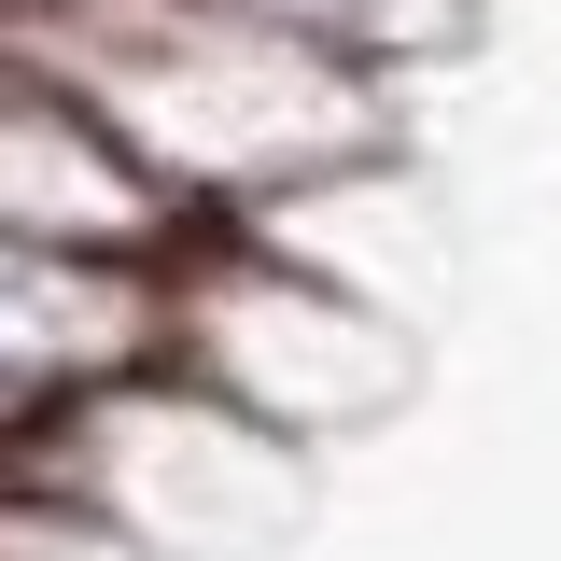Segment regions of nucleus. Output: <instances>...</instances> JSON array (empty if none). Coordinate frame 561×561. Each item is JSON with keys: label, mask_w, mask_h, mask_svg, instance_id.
<instances>
[{"label": "nucleus", "mask_w": 561, "mask_h": 561, "mask_svg": "<svg viewBox=\"0 0 561 561\" xmlns=\"http://www.w3.org/2000/svg\"><path fill=\"white\" fill-rule=\"evenodd\" d=\"M0 505H14V449H0Z\"/></svg>", "instance_id": "nucleus-5"}, {"label": "nucleus", "mask_w": 561, "mask_h": 561, "mask_svg": "<svg viewBox=\"0 0 561 561\" xmlns=\"http://www.w3.org/2000/svg\"><path fill=\"white\" fill-rule=\"evenodd\" d=\"M0 43L127 154L183 239L267 225V210L351 183L393 113V70L337 57L309 28H267L239 0H43Z\"/></svg>", "instance_id": "nucleus-1"}, {"label": "nucleus", "mask_w": 561, "mask_h": 561, "mask_svg": "<svg viewBox=\"0 0 561 561\" xmlns=\"http://www.w3.org/2000/svg\"><path fill=\"white\" fill-rule=\"evenodd\" d=\"M239 14H267V28H309V43H337V57H365V70L435 57V43L463 28V0H239Z\"/></svg>", "instance_id": "nucleus-4"}, {"label": "nucleus", "mask_w": 561, "mask_h": 561, "mask_svg": "<svg viewBox=\"0 0 561 561\" xmlns=\"http://www.w3.org/2000/svg\"><path fill=\"white\" fill-rule=\"evenodd\" d=\"M140 365H169V253L0 225V449L99 408Z\"/></svg>", "instance_id": "nucleus-3"}, {"label": "nucleus", "mask_w": 561, "mask_h": 561, "mask_svg": "<svg viewBox=\"0 0 561 561\" xmlns=\"http://www.w3.org/2000/svg\"><path fill=\"white\" fill-rule=\"evenodd\" d=\"M169 365L210 408H239L253 435H309V421L379 393V323L323 267H295L280 239L225 225V239L169 253Z\"/></svg>", "instance_id": "nucleus-2"}]
</instances>
